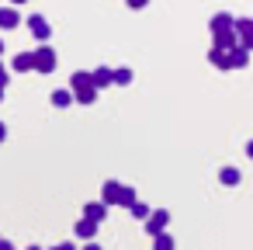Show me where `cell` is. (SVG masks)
Returning <instances> with one entry per match:
<instances>
[{
  "mask_svg": "<svg viewBox=\"0 0 253 250\" xmlns=\"http://www.w3.org/2000/svg\"><path fill=\"white\" fill-rule=\"evenodd\" d=\"M153 250H173V240H170V233H160V236L153 240Z\"/></svg>",
  "mask_w": 253,
  "mask_h": 250,
  "instance_id": "18",
  "label": "cell"
},
{
  "mask_svg": "<svg viewBox=\"0 0 253 250\" xmlns=\"http://www.w3.org/2000/svg\"><path fill=\"white\" fill-rule=\"evenodd\" d=\"M14 70H35V52H21V56H14Z\"/></svg>",
  "mask_w": 253,
  "mask_h": 250,
  "instance_id": "13",
  "label": "cell"
},
{
  "mask_svg": "<svg viewBox=\"0 0 253 250\" xmlns=\"http://www.w3.org/2000/svg\"><path fill=\"white\" fill-rule=\"evenodd\" d=\"M104 215H108V205H104V201H90V205L84 208V219H90V222H101Z\"/></svg>",
  "mask_w": 253,
  "mask_h": 250,
  "instance_id": "5",
  "label": "cell"
},
{
  "mask_svg": "<svg viewBox=\"0 0 253 250\" xmlns=\"http://www.w3.org/2000/svg\"><path fill=\"white\" fill-rule=\"evenodd\" d=\"M0 87H7V70L0 66Z\"/></svg>",
  "mask_w": 253,
  "mask_h": 250,
  "instance_id": "24",
  "label": "cell"
},
{
  "mask_svg": "<svg viewBox=\"0 0 253 250\" xmlns=\"http://www.w3.org/2000/svg\"><path fill=\"white\" fill-rule=\"evenodd\" d=\"M118 195H122V184L118 181H108L104 184V205H118Z\"/></svg>",
  "mask_w": 253,
  "mask_h": 250,
  "instance_id": "11",
  "label": "cell"
},
{
  "mask_svg": "<svg viewBox=\"0 0 253 250\" xmlns=\"http://www.w3.org/2000/svg\"><path fill=\"white\" fill-rule=\"evenodd\" d=\"M0 250H14V247H11V243H7V240H0Z\"/></svg>",
  "mask_w": 253,
  "mask_h": 250,
  "instance_id": "28",
  "label": "cell"
},
{
  "mask_svg": "<svg viewBox=\"0 0 253 250\" xmlns=\"http://www.w3.org/2000/svg\"><path fill=\"white\" fill-rule=\"evenodd\" d=\"M70 87H73L77 94H80V91H87V87H94V73H73Z\"/></svg>",
  "mask_w": 253,
  "mask_h": 250,
  "instance_id": "10",
  "label": "cell"
},
{
  "mask_svg": "<svg viewBox=\"0 0 253 250\" xmlns=\"http://www.w3.org/2000/svg\"><path fill=\"white\" fill-rule=\"evenodd\" d=\"M167 222H170V212H153V215H149V222H146V229H149L153 236H160Z\"/></svg>",
  "mask_w": 253,
  "mask_h": 250,
  "instance_id": "4",
  "label": "cell"
},
{
  "mask_svg": "<svg viewBox=\"0 0 253 250\" xmlns=\"http://www.w3.org/2000/svg\"><path fill=\"white\" fill-rule=\"evenodd\" d=\"M236 32H239V46L250 52V49H253V18H246V21H236Z\"/></svg>",
  "mask_w": 253,
  "mask_h": 250,
  "instance_id": "2",
  "label": "cell"
},
{
  "mask_svg": "<svg viewBox=\"0 0 253 250\" xmlns=\"http://www.w3.org/2000/svg\"><path fill=\"white\" fill-rule=\"evenodd\" d=\"M108 84H115V70L97 66V70H94V87H108Z\"/></svg>",
  "mask_w": 253,
  "mask_h": 250,
  "instance_id": "9",
  "label": "cell"
},
{
  "mask_svg": "<svg viewBox=\"0 0 253 250\" xmlns=\"http://www.w3.org/2000/svg\"><path fill=\"white\" fill-rule=\"evenodd\" d=\"M218 181L232 188V184H239V170H236V167H222V170H218Z\"/></svg>",
  "mask_w": 253,
  "mask_h": 250,
  "instance_id": "14",
  "label": "cell"
},
{
  "mask_svg": "<svg viewBox=\"0 0 253 250\" xmlns=\"http://www.w3.org/2000/svg\"><path fill=\"white\" fill-rule=\"evenodd\" d=\"M28 250H42V247H28Z\"/></svg>",
  "mask_w": 253,
  "mask_h": 250,
  "instance_id": "31",
  "label": "cell"
},
{
  "mask_svg": "<svg viewBox=\"0 0 253 250\" xmlns=\"http://www.w3.org/2000/svg\"><path fill=\"white\" fill-rule=\"evenodd\" d=\"M149 0H128V7H146Z\"/></svg>",
  "mask_w": 253,
  "mask_h": 250,
  "instance_id": "23",
  "label": "cell"
},
{
  "mask_svg": "<svg viewBox=\"0 0 253 250\" xmlns=\"http://www.w3.org/2000/svg\"><path fill=\"white\" fill-rule=\"evenodd\" d=\"M70 101H77L70 91H52V104H56V108H66Z\"/></svg>",
  "mask_w": 253,
  "mask_h": 250,
  "instance_id": "16",
  "label": "cell"
},
{
  "mask_svg": "<svg viewBox=\"0 0 253 250\" xmlns=\"http://www.w3.org/2000/svg\"><path fill=\"white\" fill-rule=\"evenodd\" d=\"M246 59H250L246 49H232V52H229V63H232V66H246Z\"/></svg>",
  "mask_w": 253,
  "mask_h": 250,
  "instance_id": "19",
  "label": "cell"
},
{
  "mask_svg": "<svg viewBox=\"0 0 253 250\" xmlns=\"http://www.w3.org/2000/svg\"><path fill=\"white\" fill-rule=\"evenodd\" d=\"M0 101H4V87H0Z\"/></svg>",
  "mask_w": 253,
  "mask_h": 250,
  "instance_id": "30",
  "label": "cell"
},
{
  "mask_svg": "<svg viewBox=\"0 0 253 250\" xmlns=\"http://www.w3.org/2000/svg\"><path fill=\"white\" fill-rule=\"evenodd\" d=\"M77 101H80V104H94V101H97V87H87V91H80V94H77Z\"/></svg>",
  "mask_w": 253,
  "mask_h": 250,
  "instance_id": "20",
  "label": "cell"
},
{
  "mask_svg": "<svg viewBox=\"0 0 253 250\" xmlns=\"http://www.w3.org/2000/svg\"><path fill=\"white\" fill-rule=\"evenodd\" d=\"M246 156H250V160H253V139H250V143H246Z\"/></svg>",
  "mask_w": 253,
  "mask_h": 250,
  "instance_id": "26",
  "label": "cell"
},
{
  "mask_svg": "<svg viewBox=\"0 0 253 250\" xmlns=\"http://www.w3.org/2000/svg\"><path fill=\"white\" fill-rule=\"evenodd\" d=\"M35 70H39V73H52V70H56V52H52V46H39V49H35Z\"/></svg>",
  "mask_w": 253,
  "mask_h": 250,
  "instance_id": "1",
  "label": "cell"
},
{
  "mask_svg": "<svg viewBox=\"0 0 253 250\" xmlns=\"http://www.w3.org/2000/svg\"><path fill=\"white\" fill-rule=\"evenodd\" d=\"M232 14H215L211 18V35H218V32H232Z\"/></svg>",
  "mask_w": 253,
  "mask_h": 250,
  "instance_id": "7",
  "label": "cell"
},
{
  "mask_svg": "<svg viewBox=\"0 0 253 250\" xmlns=\"http://www.w3.org/2000/svg\"><path fill=\"white\" fill-rule=\"evenodd\" d=\"M215 49L232 52V49H236V32H218V35H215Z\"/></svg>",
  "mask_w": 253,
  "mask_h": 250,
  "instance_id": "8",
  "label": "cell"
},
{
  "mask_svg": "<svg viewBox=\"0 0 253 250\" xmlns=\"http://www.w3.org/2000/svg\"><path fill=\"white\" fill-rule=\"evenodd\" d=\"M7 139V129H4V122H0V143H4Z\"/></svg>",
  "mask_w": 253,
  "mask_h": 250,
  "instance_id": "27",
  "label": "cell"
},
{
  "mask_svg": "<svg viewBox=\"0 0 253 250\" xmlns=\"http://www.w3.org/2000/svg\"><path fill=\"white\" fill-rule=\"evenodd\" d=\"M208 59H211L218 70H229V66H232V63H229V52H222V49H211V52H208Z\"/></svg>",
  "mask_w": 253,
  "mask_h": 250,
  "instance_id": "12",
  "label": "cell"
},
{
  "mask_svg": "<svg viewBox=\"0 0 253 250\" xmlns=\"http://www.w3.org/2000/svg\"><path fill=\"white\" fill-rule=\"evenodd\" d=\"M115 84H132V70H128V66L115 70Z\"/></svg>",
  "mask_w": 253,
  "mask_h": 250,
  "instance_id": "21",
  "label": "cell"
},
{
  "mask_svg": "<svg viewBox=\"0 0 253 250\" xmlns=\"http://www.w3.org/2000/svg\"><path fill=\"white\" fill-rule=\"evenodd\" d=\"M0 240H4V236H0Z\"/></svg>",
  "mask_w": 253,
  "mask_h": 250,
  "instance_id": "34",
  "label": "cell"
},
{
  "mask_svg": "<svg viewBox=\"0 0 253 250\" xmlns=\"http://www.w3.org/2000/svg\"><path fill=\"white\" fill-rule=\"evenodd\" d=\"M52 250H77L73 243H59V247H52Z\"/></svg>",
  "mask_w": 253,
  "mask_h": 250,
  "instance_id": "25",
  "label": "cell"
},
{
  "mask_svg": "<svg viewBox=\"0 0 253 250\" xmlns=\"http://www.w3.org/2000/svg\"><path fill=\"white\" fill-rule=\"evenodd\" d=\"M0 52H4V42H0Z\"/></svg>",
  "mask_w": 253,
  "mask_h": 250,
  "instance_id": "32",
  "label": "cell"
},
{
  "mask_svg": "<svg viewBox=\"0 0 253 250\" xmlns=\"http://www.w3.org/2000/svg\"><path fill=\"white\" fill-rule=\"evenodd\" d=\"M135 201H139V198H135V188H122V195H118V205H128V208H132Z\"/></svg>",
  "mask_w": 253,
  "mask_h": 250,
  "instance_id": "17",
  "label": "cell"
},
{
  "mask_svg": "<svg viewBox=\"0 0 253 250\" xmlns=\"http://www.w3.org/2000/svg\"><path fill=\"white\" fill-rule=\"evenodd\" d=\"M97 233V222H90V219H80L77 222V236H84V240H90Z\"/></svg>",
  "mask_w": 253,
  "mask_h": 250,
  "instance_id": "15",
  "label": "cell"
},
{
  "mask_svg": "<svg viewBox=\"0 0 253 250\" xmlns=\"http://www.w3.org/2000/svg\"><path fill=\"white\" fill-rule=\"evenodd\" d=\"M14 4H21V0H14Z\"/></svg>",
  "mask_w": 253,
  "mask_h": 250,
  "instance_id": "33",
  "label": "cell"
},
{
  "mask_svg": "<svg viewBox=\"0 0 253 250\" xmlns=\"http://www.w3.org/2000/svg\"><path fill=\"white\" fill-rule=\"evenodd\" d=\"M21 25V14L14 7H0V28H18Z\"/></svg>",
  "mask_w": 253,
  "mask_h": 250,
  "instance_id": "6",
  "label": "cell"
},
{
  "mask_svg": "<svg viewBox=\"0 0 253 250\" xmlns=\"http://www.w3.org/2000/svg\"><path fill=\"white\" fill-rule=\"evenodd\" d=\"M28 28L35 32V39H39V42H45V39H49V21H45V18L32 14V18H28Z\"/></svg>",
  "mask_w": 253,
  "mask_h": 250,
  "instance_id": "3",
  "label": "cell"
},
{
  "mask_svg": "<svg viewBox=\"0 0 253 250\" xmlns=\"http://www.w3.org/2000/svg\"><path fill=\"white\" fill-rule=\"evenodd\" d=\"M84 250H101V247L97 243H84Z\"/></svg>",
  "mask_w": 253,
  "mask_h": 250,
  "instance_id": "29",
  "label": "cell"
},
{
  "mask_svg": "<svg viewBox=\"0 0 253 250\" xmlns=\"http://www.w3.org/2000/svg\"><path fill=\"white\" fill-rule=\"evenodd\" d=\"M132 215H135V219H149V205H146V201H135V205H132Z\"/></svg>",
  "mask_w": 253,
  "mask_h": 250,
  "instance_id": "22",
  "label": "cell"
}]
</instances>
